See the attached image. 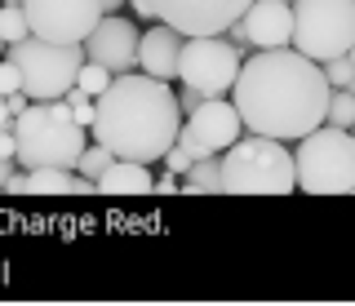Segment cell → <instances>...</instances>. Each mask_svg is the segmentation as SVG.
<instances>
[{
    "label": "cell",
    "instance_id": "cell-1",
    "mask_svg": "<svg viewBox=\"0 0 355 306\" xmlns=\"http://www.w3.org/2000/svg\"><path fill=\"white\" fill-rule=\"evenodd\" d=\"M227 93L249 134L297 142L315 125H324L329 80L320 71V62H311L293 45H280V49L244 53Z\"/></svg>",
    "mask_w": 355,
    "mask_h": 306
},
{
    "label": "cell",
    "instance_id": "cell-2",
    "mask_svg": "<svg viewBox=\"0 0 355 306\" xmlns=\"http://www.w3.org/2000/svg\"><path fill=\"white\" fill-rule=\"evenodd\" d=\"M182 111L169 89V80L155 75H111V84L94 98V125L89 138L103 142L116 160H142V165H160V156L178 138Z\"/></svg>",
    "mask_w": 355,
    "mask_h": 306
},
{
    "label": "cell",
    "instance_id": "cell-3",
    "mask_svg": "<svg viewBox=\"0 0 355 306\" xmlns=\"http://www.w3.org/2000/svg\"><path fill=\"white\" fill-rule=\"evenodd\" d=\"M9 129H14V160L22 169H71L89 142V129L71 120L62 98L44 102L31 98Z\"/></svg>",
    "mask_w": 355,
    "mask_h": 306
},
{
    "label": "cell",
    "instance_id": "cell-4",
    "mask_svg": "<svg viewBox=\"0 0 355 306\" xmlns=\"http://www.w3.org/2000/svg\"><path fill=\"white\" fill-rule=\"evenodd\" d=\"M218 187L236 195H288L293 191V151L280 138H236L218 151Z\"/></svg>",
    "mask_w": 355,
    "mask_h": 306
},
{
    "label": "cell",
    "instance_id": "cell-5",
    "mask_svg": "<svg viewBox=\"0 0 355 306\" xmlns=\"http://www.w3.org/2000/svg\"><path fill=\"white\" fill-rule=\"evenodd\" d=\"M293 187L311 195H351L355 191V138L351 129L315 125L297 138L293 151Z\"/></svg>",
    "mask_w": 355,
    "mask_h": 306
},
{
    "label": "cell",
    "instance_id": "cell-6",
    "mask_svg": "<svg viewBox=\"0 0 355 306\" xmlns=\"http://www.w3.org/2000/svg\"><path fill=\"white\" fill-rule=\"evenodd\" d=\"M288 45L311 62H329L355 49V0H293Z\"/></svg>",
    "mask_w": 355,
    "mask_h": 306
},
{
    "label": "cell",
    "instance_id": "cell-7",
    "mask_svg": "<svg viewBox=\"0 0 355 306\" xmlns=\"http://www.w3.org/2000/svg\"><path fill=\"white\" fill-rule=\"evenodd\" d=\"M5 58L18 67V84L27 98H62L76 84V67L85 62L80 45H53V40L40 36H22L14 45H5Z\"/></svg>",
    "mask_w": 355,
    "mask_h": 306
},
{
    "label": "cell",
    "instance_id": "cell-8",
    "mask_svg": "<svg viewBox=\"0 0 355 306\" xmlns=\"http://www.w3.org/2000/svg\"><path fill=\"white\" fill-rule=\"evenodd\" d=\"M244 49L231 45L222 36H182V49H178V80L191 84L196 93L205 98H222L231 89L240 71Z\"/></svg>",
    "mask_w": 355,
    "mask_h": 306
},
{
    "label": "cell",
    "instance_id": "cell-9",
    "mask_svg": "<svg viewBox=\"0 0 355 306\" xmlns=\"http://www.w3.org/2000/svg\"><path fill=\"white\" fill-rule=\"evenodd\" d=\"M138 18L164 23L182 36H222L244 14L249 0H129Z\"/></svg>",
    "mask_w": 355,
    "mask_h": 306
},
{
    "label": "cell",
    "instance_id": "cell-10",
    "mask_svg": "<svg viewBox=\"0 0 355 306\" xmlns=\"http://www.w3.org/2000/svg\"><path fill=\"white\" fill-rule=\"evenodd\" d=\"M22 14L31 36L53 45H80L103 18V5L98 0H22Z\"/></svg>",
    "mask_w": 355,
    "mask_h": 306
},
{
    "label": "cell",
    "instance_id": "cell-11",
    "mask_svg": "<svg viewBox=\"0 0 355 306\" xmlns=\"http://www.w3.org/2000/svg\"><path fill=\"white\" fill-rule=\"evenodd\" d=\"M288 31H293V14H288V0H249L244 14L227 27V40L249 53V45L258 49H280L288 45Z\"/></svg>",
    "mask_w": 355,
    "mask_h": 306
},
{
    "label": "cell",
    "instance_id": "cell-12",
    "mask_svg": "<svg viewBox=\"0 0 355 306\" xmlns=\"http://www.w3.org/2000/svg\"><path fill=\"white\" fill-rule=\"evenodd\" d=\"M85 58L89 62H103L111 75H125V71H138L133 58H138V27L120 14H103L94 23V31L80 40Z\"/></svg>",
    "mask_w": 355,
    "mask_h": 306
},
{
    "label": "cell",
    "instance_id": "cell-13",
    "mask_svg": "<svg viewBox=\"0 0 355 306\" xmlns=\"http://www.w3.org/2000/svg\"><path fill=\"white\" fill-rule=\"evenodd\" d=\"M187 129L205 142L209 151H227L231 142H236L244 134V125H240V111L231 107V98H205V102L196 107L191 116H187Z\"/></svg>",
    "mask_w": 355,
    "mask_h": 306
},
{
    "label": "cell",
    "instance_id": "cell-14",
    "mask_svg": "<svg viewBox=\"0 0 355 306\" xmlns=\"http://www.w3.org/2000/svg\"><path fill=\"white\" fill-rule=\"evenodd\" d=\"M178 49H182V31L155 23L151 31L138 36L133 67H142V75H155V80H178Z\"/></svg>",
    "mask_w": 355,
    "mask_h": 306
},
{
    "label": "cell",
    "instance_id": "cell-15",
    "mask_svg": "<svg viewBox=\"0 0 355 306\" xmlns=\"http://www.w3.org/2000/svg\"><path fill=\"white\" fill-rule=\"evenodd\" d=\"M103 195H147L151 191V165L142 160H111V165L94 178Z\"/></svg>",
    "mask_w": 355,
    "mask_h": 306
},
{
    "label": "cell",
    "instance_id": "cell-16",
    "mask_svg": "<svg viewBox=\"0 0 355 306\" xmlns=\"http://www.w3.org/2000/svg\"><path fill=\"white\" fill-rule=\"evenodd\" d=\"M71 169H27V195H71Z\"/></svg>",
    "mask_w": 355,
    "mask_h": 306
},
{
    "label": "cell",
    "instance_id": "cell-17",
    "mask_svg": "<svg viewBox=\"0 0 355 306\" xmlns=\"http://www.w3.org/2000/svg\"><path fill=\"white\" fill-rule=\"evenodd\" d=\"M182 191H191V195H200V191H222L218 187V156L191 160V165H187V178H182Z\"/></svg>",
    "mask_w": 355,
    "mask_h": 306
},
{
    "label": "cell",
    "instance_id": "cell-18",
    "mask_svg": "<svg viewBox=\"0 0 355 306\" xmlns=\"http://www.w3.org/2000/svg\"><path fill=\"white\" fill-rule=\"evenodd\" d=\"M324 125H333V129H351L355 125V93L351 89H329Z\"/></svg>",
    "mask_w": 355,
    "mask_h": 306
},
{
    "label": "cell",
    "instance_id": "cell-19",
    "mask_svg": "<svg viewBox=\"0 0 355 306\" xmlns=\"http://www.w3.org/2000/svg\"><path fill=\"white\" fill-rule=\"evenodd\" d=\"M111 160H116V156H111L103 142H85V151L76 156V165H71V169H76V173H85V178H98V173H103Z\"/></svg>",
    "mask_w": 355,
    "mask_h": 306
},
{
    "label": "cell",
    "instance_id": "cell-20",
    "mask_svg": "<svg viewBox=\"0 0 355 306\" xmlns=\"http://www.w3.org/2000/svg\"><path fill=\"white\" fill-rule=\"evenodd\" d=\"M320 71H324L329 89H351V84H355V58H351V53H338V58L320 62Z\"/></svg>",
    "mask_w": 355,
    "mask_h": 306
},
{
    "label": "cell",
    "instance_id": "cell-21",
    "mask_svg": "<svg viewBox=\"0 0 355 306\" xmlns=\"http://www.w3.org/2000/svg\"><path fill=\"white\" fill-rule=\"evenodd\" d=\"M76 84H80L89 98H98V93H103L107 84H111V71L103 67V62H89V58H85L80 67H76Z\"/></svg>",
    "mask_w": 355,
    "mask_h": 306
},
{
    "label": "cell",
    "instance_id": "cell-22",
    "mask_svg": "<svg viewBox=\"0 0 355 306\" xmlns=\"http://www.w3.org/2000/svg\"><path fill=\"white\" fill-rule=\"evenodd\" d=\"M22 36H31L22 5H0V40H5V45H14V40H22Z\"/></svg>",
    "mask_w": 355,
    "mask_h": 306
},
{
    "label": "cell",
    "instance_id": "cell-23",
    "mask_svg": "<svg viewBox=\"0 0 355 306\" xmlns=\"http://www.w3.org/2000/svg\"><path fill=\"white\" fill-rule=\"evenodd\" d=\"M67 98V111H71V120H76V125H94V98H89L85 89H80V84H71V89H67L62 93Z\"/></svg>",
    "mask_w": 355,
    "mask_h": 306
},
{
    "label": "cell",
    "instance_id": "cell-24",
    "mask_svg": "<svg viewBox=\"0 0 355 306\" xmlns=\"http://www.w3.org/2000/svg\"><path fill=\"white\" fill-rule=\"evenodd\" d=\"M160 160H164V169H169V173H187V165H191V156H187L178 142H169V151H164Z\"/></svg>",
    "mask_w": 355,
    "mask_h": 306
},
{
    "label": "cell",
    "instance_id": "cell-25",
    "mask_svg": "<svg viewBox=\"0 0 355 306\" xmlns=\"http://www.w3.org/2000/svg\"><path fill=\"white\" fill-rule=\"evenodd\" d=\"M14 89H22V84H18V67L9 58H0V98L14 93Z\"/></svg>",
    "mask_w": 355,
    "mask_h": 306
},
{
    "label": "cell",
    "instance_id": "cell-26",
    "mask_svg": "<svg viewBox=\"0 0 355 306\" xmlns=\"http://www.w3.org/2000/svg\"><path fill=\"white\" fill-rule=\"evenodd\" d=\"M173 98H178V111H182V116H191V111H196V107H200V102H205V93H196V89H191V84H182V89H178Z\"/></svg>",
    "mask_w": 355,
    "mask_h": 306
},
{
    "label": "cell",
    "instance_id": "cell-27",
    "mask_svg": "<svg viewBox=\"0 0 355 306\" xmlns=\"http://www.w3.org/2000/svg\"><path fill=\"white\" fill-rule=\"evenodd\" d=\"M151 191L173 195V191H178V178H173V173H160V178H151Z\"/></svg>",
    "mask_w": 355,
    "mask_h": 306
},
{
    "label": "cell",
    "instance_id": "cell-28",
    "mask_svg": "<svg viewBox=\"0 0 355 306\" xmlns=\"http://www.w3.org/2000/svg\"><path fill=\"white\" fill-rule=\"evenodd\" d=\"M0 156L14 160V129H0Z\"/></svg>",
    "mask_w": 355,
    "mask_h": 306
},
{
    "label": "cell",
    "instance_id": "cell-29",
    "mask_svg": "<svg viewBox=\"0 0 355 306\" xmlns=\"http://www.w3.org/2000/svg\"><path fill=\"white\" fill-rule=\"evenodd\" d=\"M14 169H22V165H18V160H9V156H0V191H5V178H9V173H14Z\"/></svg>",
    "mask_w": 355,
    "mask_h": 306
},
{
    "label": "cell",
    "instance_id": "cell-30",
    "mask_svg": "<svg viewBox=\"0 0 355 306\" xmlns=\"http://www.w3.org/2000/svg\"><path fill=\"white\" fill-rule=\"evenodd\" d=\"M98 5H103V14H116V9L129 5V0H98Z\"/></svg>",
    "mask_w": 355,
    "mask_h": 306
},
{
    "label": "cell",
    "instance_id": "cell-31",
    "mask_svg": "<svg viewBox=\"0 0 355 306\" xmlns=\"http://www.w3.org/2000/svg\"><path fill=\"white\" fill-rule=\"evenodd\" d=\"M0 5H22V0H0Z\"/></svg>",
    "mask_w": 355,
    "mask_h": 306
},
{
    "label": "cell",
    "instance_id": "cell-32",
    "mask_svg": "<svg viewBox=\"0 0 355 306\" xmlns=\"http://www.w3.org/2000/svg\"><path fill=\"white\" fill-rule=\"evenodd\" d=\"M0 58H5V40H0Z\"/></svg>",
    "mask_w": 355,
    "mask_h": 306
}]
</instances>
